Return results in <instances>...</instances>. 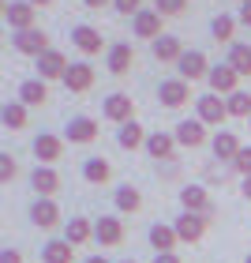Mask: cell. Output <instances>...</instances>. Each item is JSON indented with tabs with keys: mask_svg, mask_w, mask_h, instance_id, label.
<instances>
[{
	"mask_svg": "<svg viewBox=\"0 0 251 263\" xmlns=\"http://www.w3.org/2000/svg\"><path fill=\"white\" fill-rule=\"evenodd\" d=\"M11 45L23 53V57H34L38 61L41 53H49L53 45H49V34L38 30V27H30V30H19V34H11Z\"/></svg>",
	"mask_w": 251,
	"mask_h": 263,
	"instance_id": "6da1fadb",
	"label": "cell"
},
{
	"mask_svg": "<svg viewBox=\"0 0 251 263\" xmlns=\"http://www.w3.org/2000/svg\"><path fill=\"white\" fill-rule=\"evenodd\" d=\"M34 19H38V8H34L30 0H8V4H4V23H8L15 34H19V30H30Z\"/></svg>",
	"mask_w": 251,
	"mask_h": 263,
	"instance_id": "7a4b0ae2",
	"label": "cell"
},
{
	"mask_svg": "<svg viewBox=\"0 0 251 263\" xmlns=\"http://www.w3.org/2000/svg\"><path fill=\"white\" fill-rule=\"evenodd\" d=\"M101 113H105V121H113V124H128V121H135V102H131V94L116 90L101 102Z\"/></svg>",
	"mask_w": 251,
	"mask_h": 263,
	"instance_id": "3957f363",
	"label": "cell"
},
{
	"mask_svg": "<svg viewBox=\"0 0 251 263\" xmlns=\"http://www.w3.org/2000/svg\"><path fill=\"white\" fill-rule=\"evenodd\" d=\"M195 113L202 124H225V117H229V105H225L221 94H202V98H195Z\"/></svg>",
	"mask_w": 251,
	"mask_h": 263,
	"instance_id": "277c9868",
	"label": "cell"
},
{
	"mask_svg": "<svg viewBox=\"0 0 251 263\" xmlns=\"http://www.w3.org/2000/svg\"><path fill=\"white\" fill-rule=\"evenodd\" d=\"M158 98H161L165 109H180V105H187V98H191V83L180 79V76H176V79H161Z\"/></svg>",
	"mask_w": 251,
	"mask_h": 263,
	"instance_id": "5b68a950",
	"label": "cell"
},
{
	"mask_svg": "<svg viewBox=\"0 0 251 263\" xmlns=\"http://www.w3.org/2000/svg\"><path fill=\"white\" fill-rule=\"evenodd\" d=\"M161 19H165V15H161L158 8H142L139 15L131 19V34H135V38H150V42H158L161 34H165V30H161Z\"/></svg>",
	"mask_w": 251,
	"mask_h": 263,
	"instance_id": "8992f818",
	"label": "cell"
},
{
	"mask_svg": "<svg viewBox=\"0 0 251 263\" xmlns=\"http://www.w3.org/2000/svg\"><path fill=\"white\" fill-rule=\"evenodd\" d=\"M206 214H195V211H184L180 218H176L173 226H176V237H180L184 245H195V241H202V233H206Z\"/></svg>",
	"mask_w": 251,
	"mask_h": 263,
	"instance_id": "52a82bcc",
	"label": "cell"
},
{
	"mask_svg": "<svg viewBox=\"0 0 251 263\" xmlns=\"http://www.w3.org/2000/svg\"><path fill=\"white\" fill-rule=\"evenodd\" d=\"M176 71H180V79L195 83V79H206L210 76V64H206V53L202 49H187L180 61H176Z\"/></svg>",
	"mask_w": 251,
	"mask_h": 263,
	"instance_id": "ba28073f",
	"label": "cell"
},
{
	"mask_svg": "<svg viewBox=\"0 0 251 263\" xmlns=\"http://www.w3.org/2000/svg\"><path fill=\"white\" fill-rule=\"evenodd\" d=\"M206 83H210V90H214V94H225V98L240 90V87H236V83H240V76H236V68H233L229 61H225V64H218V68H210Z\"/></svg>",
	"mask_w": 251,
	"mask_h": 263,
	"instance_id": "9c48e42d",
	"label": "cell"
},
{
	"mask_svg": "<svg viewBox=\"0 0 251 263\" xmlns=\"http://www.w3.org/2000/svg\"><path fill=\"white\" fill-rule=\"evenodd\" d=\"M71 45H75L79 53H87V57H98L105 49V38H101V30H94L87 27V23H79L75 30H71Z\"/></svg>",
	"mask_w": 251,
	"mask_h": 263,
	"instance_id": "30bf717a",
	"label": "cell"
},
{
	"mask_svg": "<svg viewBox=\"0 0 251 263\" xmlns=\"http://www.w3.org/2000/svg\"><path fill=\"white\" fill-rule=\"evenodd\" d=\"M94 241H98L101 248H113L124 241V226L120 218H113V214H101L98 222H94Z\"/></svg>",
	"mask_w": 251,
	"mask_h": 263,
	"instance_id": "8fae6325",
	"label": "cell"
},
{
	"mask_svg": "<svg viewBox=\"0 0 251 263\" xmlns=\"http://www.w3.org/2000/svg\"><path fill=\"white\" fill-rule=\"evenodd\" d=\"M60 83H64L71 94H82V90L94 87V68H90L87 61H75V64H68V71H64Z\"/></svg>",
	"mask_w": 251,
	"mask_h": 263,
	"instance_id": "7c38bea8",
	"label": "cell"
},
{
	"mask_svg": "<svg viewBox=\"0 0 251 263\" xmlns=\"http://www.w3.org/2000/svg\"><path fill=\"white\" fill-rule=\"evenodd\" d=\"M30 184H34V192H38V199H53L56 188H60V173H56L53 165H38V170L30 173Z\"/></svg>",
	"mask_w": 251,
	"mask_h": 263,
	"instance_id": "4fadbf2b",
	"label": "cell"
},
{
	"mask_svg": "<svg viewBox=\"0 0 251 263\" xmlns=\"http://www.w3.org/2000/svg\"><path fill=\"white\" fill-rule=\"evenodd\" d=\"M131 64H135V53H131V45H128V42L109 45V53H105V68H109L113 76H128Z\"/></svg>",
	"mask_w": 251,
	"mask_h": 263,
	"instance_id": "5bb4252c",
	"label": "cell"
},
{
	"mask_svg": "<svg viewBox=\"0 0 251 263\" xmlns=\"http://www.w3.org/2000/svg\"><path fill=\"white\" fill-rule=\"evenodd\" d=\"M64 139L68 143H94L98 139V121L94 117H71L64 128Z\"/></svg>",
	"mask_w": 251,
	"mask_h": 263,
	"instance_id": "9a60e30c",
	"label": "cell"
},
{
	"mask_svg": "<svg viewBox=\"0 0 251 263\" xmlns=\"http://www.w3.org/2000/svg\"><path fill=\"white\" fill-rule=\"evenodd\" d=\"M150 53H154V61H161V64H176L187 49L180 45V38H173V34H161L158 42H150Z\"/></svg>",
	"mask_w": 251,
	"mask_h": 263,
	"instance_id": "2e32d148",
	"label": "cell"
},
{
	"mask_svg": "<svg viewBox=\"0 0 251 263\" xmlns=\"http://www.w3.org/2000/svg\"><path fill=\"white\" fill-rule=\"evenodd\" d=\"M64 71H68V57L60 49H49V53H41L38 57V79H64Z\"/></svg>",
	"mask_w": 251,
	"mask_h": 263,
	"instance_id": "e0dca14e",
	"label": "cell"
},
{
	"mask_svg": "<svg viewBox=\"0 0 251 263\" xmlns=\"http://www.w3.org/2000/svg\"><path fill=\"white\" fill-rule=\"evenodd\" d=\"M180 203H184V211H195V214H214V207H210V196H206V188L202 184H187V188H180Z\"/></svg>",
	"mask_w": 251,
	"mask_h": 263,
	"instance_id": "ac0fdd59",
	"label": "cell"
},
{
	"mask_svg": "<svg viewBox=\"0 0 251 263\" xmlns=\"http://www.w3.org/2000/svg\"><path fill=\"white\" fill-rule=\"evenodd\" d=\"M34 154H38L41 165H53V162L64 154V139H60V136H49V132H41V136L34 139Z\"/></svg>",
	"mask_w": 251,
	"mask_h": 263,
	"instance_id": "d6986e66",
	"label": "cell"
},
{
	"mask_svg": "<svg viewBox=\"0 0 251 263\" xmlns=\"http://www.w3.org/2000/svg\"><path fill=\"white\" fill-rule=\"evenodd\" d=\"M173 136H176L180 147H202V143H206V124H202L199 117H195V121H180Z\"/></svg>",
	"mask_w": 251,
	"mask_h": 263,
	"instance_id": "ffe728a7",
	"label": "cell"
},
{
	"mask_svg": "<svg viewBox=\"0 0 251 263\" xmlns=\"http://www.w3.org/2000/svg\"><path fill=\"white\" fill-rule=\"evenodd\" d=\"M147 154L158 162H169L176 154V136H169V132H154V136H147Z\"/></svg>",
	"mask_w": 251,
	"mask_h": 263,
	"instance_id": "44dd1931",
	"label": "cell"
},
{
	"mask_svg": "<svg viewBox=\"0 0 251 263\" xmlns=\"http://www.w3.org/2000/svg\"><path fill=\"white\" fill-rule=\"evenodd\" d=\"M30 222L38 226V230H53V226L60 222V207H56L53 199H38L30 207Z\"/></svg>",
	"mask_w": 251,
	"mask_h": 263,
	"instance_id": "7402d4cb",
	"label": "cell"
},
{
	"mask_svg": "<svg viewBox=\"0 0 251 263\" xmlns=\"http://www.w3.org/2000/svg\"><path fill=\"white\" fill-rule=\"evenodd\" d=\"M19 102L27 105V109H30V105H45V102H49V83H45V79H27L19 87Z\"/></svg>",
	"mask_w": 251,
	"mask_h": 263,
	"instance_id": "603a6c76",
	"label": "cell"
},
{
	"mask_svg": "<svg viewBox=\"0 0 251 263\" xmlns=\"http://www.w3.org/2000/svg\"><path fill=\"white\" fill-rule=\"evenodd\" d=\"M210 147H214V158H221V162H233L236 154H240V139H236L233 132H218V136L210 139Z\"/></svg>",
	"mask_w": 251,
	"mask_h": 263,
	"instance_id": "cb8c5ba5",
	"label": "cell"
},
{
	"mask_svg": "<svg viewBox=\"0 0 251 263\" xmlns=\"http://www.w3.org/2000/svg\"><path fill=\"white\" fill-rule=\"evenodd\" d=\"M116 143H120L124 151L147 147V132H142V124H139V121H128V124H120V132H116Z\"/></svg>",
	"mask_w": 251,
	"mask_h": 263,
	"instance_id": "d4e9b609",
	"label": "cell"
},
{
	"mask_svg": "<svg viewBox=\"0 0 251 263\" xmlns=\"http://www.w3.org/2000/svg\"><path fill=\"white\" fill-rule=\"evenodd\" d=\"M150 245L158 248V252H173L176 245H180V237H176V226H150Z\"/></svg>",
	"mask_w": 251,
	"mask_h": 263,
	"instance_id": "484cf974",
	"label": "cell"
},
{
	"mask_svg": "<svg viewBox=\"0 0 251 263\" xmlns=\"http://www.w3.org/2000/svg\"><path fill=\"white\" fill-rule=\"evenodd\" d=\"M90 237H94V222H87V218H71L68 226H64V241L68 245H87L90 241Z\"/></svg>",
	"mask_w": 251,
	"mask_h": 263,
	"instance_id": "4316f807",
	"label": "cell"
},
{
	"mask_svg": "<svg viewBox=\"0 0 251 263\" xmlns=\"http://www.w3.org/2000/svg\"><path fill=\"white\" fill-rule=\"evenodd\" d=\"M229 64L236 68V76H251V45H244V42H233L229 45Z\"/></svg>",
	"mask_w": 251,
	"mask_h": 263,
	"instance_id": "83f0119b",
	"label": "cell"
},
{
	"mask_svg": "<svg viewBox=\"0 0 251 263\" xmlns=\"http://www.w3.org/2000/svg\"><path fill=\"white\" fill-rule=\"evenodd\" d=\"M41 259L45 263H71L75 259V245H68V241H49L41 248Z\"/></svg>",
	"mask_w": 251,
	"mask_h": 263,
	"instance_id": "f1b7e54d",
	"label": "cell"
},
{
	"mask_svg": "<svg viewBox=\"0 0 251 263\" xmlns=\"http://www.w3.org/2000/svg\"><path fill=\"white\" fill-rule=\"evenodd\" d=\"M0 121H4V128H8V132L27 128V105H23V102H8L4 109H0Z\"/></svg>",
	"mask_w": 251,
	"mask_h": 263,
	"instance_id": "f546056e",
	"label": "cell"
},
{
	"mask_svg": "<svg viewBox=\"0 0 251 263\" xmlns=\"http://www.w3.org/2000/svg\"><path fill=\"white\" fill-rule=\"evenodd\" d=\"M82 177H87L90 184H105L113 177V165L105 158H87V162H82Z\"/></svg>",
	"mask_w": 251,
	"mask_h": 263,
	"instance_id": "4dcf8cb0",
	"label": "cell"
},
{
	"mask_svg": "<svg viewBox=\"0 0 251 263\" xmlns=\"http://www.w3.org/2000/svg\"><path fill=\"white\" fill-rule=\"evenodd\" d=\"M236 23L240 19H233V15H214V23H210V34H214V42H225V45H233V34H236Z\"/></svg>",
	"mask_w": 251,
	"mask_h": 263,
	"instance_id": "1f68e13d",
	"label": "cell"
},
{
	"mask_svg": "<svg viewBox=\"0 0 251 263\" xmlns=\"http://www.w3.org/2000/svg\"><path fill=\"white\" fill-rule=\"evenodd\" d=\"M116 207H120L124 214H135L142 207V196H139V188H131V184H120L116 188Z\"/></svg>",
	"mask_w": 251,
	"mask_h": 263,
	"instance_id": "d6a6232c",
	"label": "cell"
},
{
	"mask_svg": "<svg viewBox=\"0 0 251 263\" xmlns=\"http://www.w3.org/2000/svg\"><path fill=\"white\" fill-rule=\"evenodd\" d=\"M225 105H229V117H247V121H251V94H247V90L229 94Z\"/></svg>",
	"mask_w": 251,
	"mask_h": 263,
	"instance_id": "836d02e7",
	"label": "cell"
},
{
	"mask_svg": "<svg viewBox=\"0 0 251 263\" xmlns=\"http://www.w3.org/2000/svg\"><path fill=\"white\" fill-rule=\"evenodd\" d=\"M154 8L169 19V15H184V11H187V0H154Z\"/></svg>",
	"mask_w": 251,
	"mask_h": 263,
	"instance_id": "e575fe53",
	"label": "cell"
},
{
	"mask_svg": "<svg viewBox=\"0 0 251 263\" xmlns=\"http://www.w3.org/2000/svg\"><path fill=\"white\" fill-rule=\"evenodd\" d=\"M233 170L240 177H251V147H240V154L233 158Z\"/></svg>",
	"mask_w": 251,
	"mask_h": 263,
	"instance_id": "d590c367",
	"label": "cell"
},
{
	"mask_svg": "<svg viewBox=\"0 0 251 263\" xmlns=\"http://www.w3.org/2000/svg\"><path fill=\"white\" fill-rule=\"evenodd\" d=\"M113 8L120 11V15H131V19H135L139 11H142V0H113Z\"/></svg>",
	"mask_w": 251,
	"mask_h": 263,
	"instance_id": "8d00e7d4",
	"label": "cell"
},
{
	"mask_svg": "<svg viewBox=\"0 0 251 263\" xmlns=\"http://www.w3.org/2000/svg\"><path fill=\"white\" fill-rule=\"evenodd\" d=\"M11 177H15V158H11V154H0V181H11Z\"/></svg>",
	"mask_w": 251,
	"mask_h": 263,
	"instance_id": "74e56055",
	"label": "cell"
},
{
	"mask_svg": "<svg viewBox=\"0 0 251 263\" xmlns=\"http://www.w3.org/2000/svg\"><path fill=\"white\" fill-rule=\"evenodd\" d=\"M0 263H23V256L15 252V248H4V252H0Z\"/></svg>",
	"mask_w": 251,
	"mask_h": 263,
	"instance_id": "f35d334b",
	"label": "cell"
},
{
	"mask_svg": "<svg viewBox=\"0 0 251 263\" xmlns=\"http://www.w3.org/2000/svg\"><path fill=\"white\" fill-rule=\"evenodd\" d=\"M154 263H180V256H176V252H158Z\"/></svg>",
	"mask_w": 251,
	"mask_h": 263,
	"instance_id": "ab89813d",
	"label": "cell"
},
{
	"mask_svg": "<svg viewBox=\"0 0 251 263\" xmlns=\"http://www.w3.org/2000/svg\"><path fill=\"white\" fill-rule=\"evenodd\" d=\"M236 19H240L244 27H251V0H247V4H240V15H236Z\"/></svg>",
	"mask_w": 251,
	"mask_h": 263,
	"instance_id": "60d3db41",
	"label": "cell"
},
{
	"mask_svg": "<svg viewBox=\"0 0 251 263\" xmlns=\"http://www.w3.org/2000/svg\"><path fill=\"white\" fill-rule=\"evenodd\" d=\"M82 4H87L90 11H101V8H109V4H113V0H82Z\"/></svg>",
	"mask_w": 251,
	"mask_h": 263,
	"instance_id": "b9f144b4",
	"label": "cell"
},
{
	"mask_svg": "<svg viewBox=\"0 0 251 263\" xmlns=\"http://www.w3.org/2000/svg\"><path fill=\"white\" fill-rule=\"evenodd\" d=\"M240 192H244V199H251V177H244V184H240Z\"/></svg>",
	"mask_w": 251,
	"mask_h": 263,
	"instance_id": "7bdbcfd3",
	"label": "cell"
},
{
	"mask_svg": "<svg viewBox=\"0 0 251 263\" xmlns=\"http://www.w3.org/2000/svg\"><path fill=\"white\" fill-rule=\"evenodd\" d=\"M30 4H34V8H49L53 0H30Z\"/></svg>",
	"mask_w": 251,
	"mask_h": 263,
	"instance_id": "ee69618b",
	"label": "cell"
},
{
	"mask_svg": "<svg viewBox=\"0 0 251 263\" xmlns=\"http://www.w3.org/2000/svg\"><path fill=\"white\" fill-rule=\"evenodd\" d=\"M87 263H109V259H105V256H90Z\"/></svg>",
	"mask_w": 251,
	"mask_h": 263,
	"instance_id": "f6af8a7d",
	"label": "cell"
},
{
	"mask_svg": "<svg viewBox=\"0 0 251 263\" xmlns=\"http://www.w3.org/2000/svg\"><path fill=\"white\" fill-rule=\"evenodd\" d=\"M120 263H135V259H120Z\"/></svg>",
	"mask_w": 251,
	"mask_h": 263,
	"instance_id": "bcb514c9",
	"label": "cell"
},
{
	"mask_svg": "<svg viewBox=\"0 0 251 263\" xmlns=\"http://www.w3.org/2000/svg\"><path fill=\"white\" fill-rule=\"evenodd\" d=\"M236 4H247V0H236Z\"/></svg>",
	"mask_w": 251,
	"mask_h": 263,
	"instance_id": "7dc6e473",
	"label": "cell"
},
{
	"mask_svg": "<svg viewBox=\"0 0 251 263\" xmlns=\"http://www.w3.org/2000/svg\"><path fill=\"white\" fill-rule=\"evenodd\" d=\"M244 263H251V256H247V259H244Z\"/></svg>",
	"mask_w": 251,
	"mask_h": 263,
	"instance_id": "c3c4849f",
	"label": "cell"
}]
</instances>
